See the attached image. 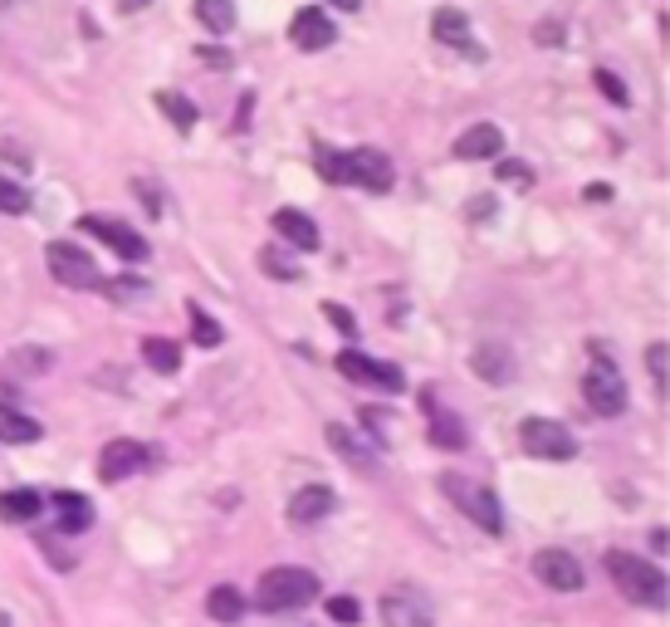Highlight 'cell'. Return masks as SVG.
Wrapping results in <instances>:
<instances>
[{
    "mask_svg": "<svg viewBox=\"0 0 670 627\" xmlns=\"http://www.w3.org/2000/svg\"><path fill=\"white\" fill-rule=\"evenodd\" d=\"M582 398H588V408L598 417H617L627 408L622 368L612 363V353H607V349L592 353V368H588V378H582Z\"/></svg>",
    "mask_w": 670,
    "mask_h": 627,
    "instance_id": "3957f363",
    "label": "cell"
},
{
    "mask_svg": "<svg viewBox=\"0 0 670 627\" xmlns=\"http://www.w3.org/2000/svg\"><path fill=\"white\" fill-rule=\"evenodd\" d=\"M24 212H30V192L20 182L0 177V216H24Z\"/></svg>",
    "mask_w": 670,
    "mask_h": 627,
    "instance_id": "4dcf8cb0",
    "label": "cell"
},
{
    "mask_svg": "<svg viewBox=\"0 0 670 627\" xmlns=\"http://www.w3.org/2000/svg\"><path fill=\"white\" fill-rule=\"evenodd\" d=\"M79 226L89 231V236H98L104 245H114V251L122 255V261H132V265H138V261H147V241H142L132 226H122V221H108V216H83Z\"/></svg>",
    "mask_w": 670,
    "mask_h": 627,
    "instance_id": "7c38bea8",
    "label": "cell"
},
{
    "mask_svg": "<svg viewBox=\"0 0 670 627\" xmlns=\"http://www.w3.org/2000/svg\"><path fill=\"white\" fill-rule=\"evenodd\" d=\"M333 510H338V496H333L328 486H304L299 496L289 500V520L299 525V530H308V525H324Z\"/></svg>",
    "mask_w": 670,
    "mask_h": 627,
    "instance_id": "4fadbf2b",
    "label": "cell"
},
{
    "mask_svg": "<svg viewBox=\"0 0 670 627\" xmlns=\"http://www.w3.org/2000/svg\"><path fill=\"white\" fill-rule=\"evenodd\" d=\"M196 20L206 35H230L235 30V0H196Z\"/></svg>",
    "mask_w": 670,
    "mask_h": 627,
    "instance_id": "484cf974",
    "label": "cell"
},
{
    "mask_svg": "<svg viewBox=\"0 0 670 627\" xmlns=\"http://www.w3.org/2000/svg\"><path fill=\"white\" fill-rule=\"evenodd\" d=\"M431 35H436L441 45H451V49H470V55H475V59H485V49H475V45H470V16H465V10L441 6L436 16H431Z\"/></svg>",
    "mask_w": 670,
    "mask_h": 627,
    "instance_id": "ac0fdd59",
    "label": "cell"
},
{
    "mask_svg": "<svg viewBox=\"0 0 670 627\" xmlns=\"http://www.w3.org/2000/svg\"><path fill=\"white\" fill-rule=\"evenodd\" d=\"M666 353H670L666 343H651V349H647V373L656 378V383H661V392H666V363H670Z\"/></svg>",
    "mask_w": 670,
    "mask_h": 627,
    "instance_id": "d590c367",
    "label": "cell"
},
{
    "mask_svg": "<svg viewBox=\"0 0 670 627\" xmlns=\"http://www.w3.org/2000/svg\"><path fill=\"white\" fill-rule=\"evenodd\" d=\"M55 506H59V525H65L69 535H83V530L93 525V500H89V496H73V490H59Z\"/></svg>",
    "mask_w": 670,
    "mask_h": 627,
    "instance_id": "603a6c76",
    "label": "cell"
},
{
    "mask_svg": "<svg viewBox=\"0 0 670 627\" xmlns=\"http://www.w3.org/2000/svg\"><path fill=\"white\" fill-rule=\"evenodd\" d=\"M289 40H294V49H304V55H318V49H328L333 40H338V25L328 20V10L308 6L289 20Z\"/></svg>",
    "mask_w": 670,
    "mask_h": 627,
    "instance_id": "9c48e42d",
    "label": "cell"
},
{
    "mask_svg": "<svg viewBox=\"0 0 670 627\" xmlns=\"http://www.w3.org/2000/svg\"><path fill=\"white\" fill-rule=\"evenodd\" d=\"M10 6H20V0H0V10H10Z\"/></svg>",
    "mask_w": 670,
    "mask_h": 627,
    "instance_id": "ee69618b",
    "label": "cell"
},
{
    "mask_svg": "<svg viewBox=\"0 0 670 627\" xmlns=\"http://www.w3.org/2000/svg\"><path fill=\"white\" fill-rule=\"evenodd\" d=\"M382 627H431V604L416 594V588H392L387 598H382Z\"/></svg>",
    "mask_w": 670,
    "mask_h": 627,
    "instance_id": "30bf717a",
    "label": "cell"
},
{
    "mask_svg": "<svg viewBox=\"0 0 670 627\" xmlns=\"http://www.w3.org/2000/svg\"><path fill=\"white\" fill-rule=\"evenodd\" d=\"M138 196H142V206H147V212H152V216H157V212H162V202H157V192H152V187H147V182H138Z\"/></svg>",
    "mask_w": 670,
    "mask_h": 627,
    "instance_id": "60d3db41",
    "label": "cell"
},
{
    "mask_svg": "<svg viewBox=\"0 0 670 627\" xmlns=\"http://www.w3.org/2000/svg\"><path fill=\"white\" fill-rule=\"evenodd\" d=\"M45 368H49V353L45 349H16L6 359V373L10 378H30V373H45Z\"/></svg>",
    "mask_w": 670,
    "mask_h": 627,
    "instance_id": "f546056e",
    "label": "cell"
},
{
    "mask_svg": "<svg viewBox=\"0 0 670 627\" xmlns=\"http://www.w3.org/2000/svg\"><path fill=\"white\" fill-rule=\"evenodd\" d=\"M152 104L171 118V128H177V133H191V128H196V118H201V114H196L191 98H181L177 89H157V94H152Z\"/></svg>",
    "mask_w": 670,
    "mask_h": 627,
    "instance_id": "d4e9b609",
    "label": "cell"
},
{
    "mask_svg": "<svg viewBox=\"0 0 670 627\" xmlns=\"http://www.w3.org/2000/svg\"><path fill=\"white\" fill-rule=\"evenodd\" d=\"M607 574H612V584L622 588L631 604H641V608H666V574L656 569V564L637 559V555H622V549H612V555H607Z\"/></svg>",
    "mask_w": 670,
    "mask_h": 627,
    "instance_id": "7a4b0ae2",
    "label": "cell"
},
{
    "mask_svg": "<svg viewBox=\"0 0 670 627\" xmlns=\"http://www.w3.org/2000/svg\"><path fill=\"white\" fill-rule=\"evenodd\" d=\"M533 579L543 588H553V594H578V588H588L582 559L568 555V549H539V555H533Z\"/></svg>",
    "mask_w": 670,
    "mask_h": 627,
    "instance_id": "ba28073f",
    "label": "cell"
},
{
    "mask_svg": "<svg viewBox=\"0 0 670 627\" xmlns=\"http://www.w3.org/2000/svg\"><path fill=\"white\" fill-rule=\"evenodd\" d=\"M186 319H191L196 349H220V339H226V334H220V324H216V319H210L206 310H196V304H191V310H186Z\"/></svg>",
    "mask_w": 670,
    "mask_h": 627,
    "instance_id": "f1b7e54d",
    "label": "cell"
},
{
    "mask_svg": "<svg viewBox=\"0 0 670 627\" xmlns=\"http://www.w3.org/2000/svg\"><path fill=\"white\" fill-rule=\"evenodd\" d=\"M138 471H147V447H142V441L118 437V441H108L104 457H98V476H104L108 486L128 481V476H138Z\"/></svg>",
    "mask_w": 670,
    "mask_h": 627,
    "instance_id": "8fae6325",
    "label": "cell"
},
{
    "mask_svg": "<svg viewBox=\"0 0 670 627\" xmlns=\"http://www.w3.org/2000/svg\"><path fill=\"white\" fill-rule=\"evenodd\" d=\"M259 270H265L269 280H279V285H294V280H299V265H294L279 245H265V251H259Z\"/></svg>",
    "mask_w": 670,
    "mask_h": 627,
    "instance_id": "83f0119b",
    "label": "cell"
},
{
    "mask_svg": "<svg viewBox=\"0 0 670 627\" xmlns=\"http://www.w3.org/2000/svg\"><path fill=\"white\" fill-rule=\"evenodd\" d=\"M328 6H338V10H347V16H353V10L363 6V0H328Z\"/></svg>",
    "mask_w": 670,
    "mask_h": 627,
    "instance_id": "7bdbcfd3",
    "label": "cell"
},
{
    "mask_svg": "<svg viewBox=\"0 0 670 627\" xmlns=\"http://www.w3.org/2000/svg\"><path fill=\"white\" fill-rule=\"evenodd\" d=\"M275 236L284 245H294V251H318V226L304 212H294V206H279L275 212Z\"/></svg>",
    "mask_w": 670,
    "mask_h": 627,
    "instance_id": "d6986e66",
    "label": "cell"
},
{
    "mask_svg": "<svg viewBox=\"0 0 670 627\" xmlns=\"http://www.w3.org/2000/svg\"><path fill=\"white\" fill-rule=\"evenodd\" d=\"M0 627H10V613H0Z\"/></svg>",
    "mask_w": 670,
    "mask_h": 627,
    "instance_id": "f6af8a7d",
    "label": "cell"
},
{
    "mask_svg": "<svg viewBox=\"0 0 670 627\" xmlns=\"http://www.w3.org/2000/svg\"><path fill=\"white\" fill-rule=\"evenodd\" d=\"M343 182L347 187H363V192H392V163L387 153H377V147H353V153H343Z\"/></svg>",
    "mask_w": 670,
    "mask_h": 627,
    "instance_id": "52a82bcc",
    "label": "cell"
},
{
    "mask_svg": "<svg viewBox=\"0 0 670 627\" xmlns=\"http://www.w3.org/2000/svg\"><path fill=\"white\" fill-rule=\"evenodd\" d=\"M500 177H504V182H514V187H529L533 172H529L524 163H500Z\"/></svg>",
    "mask_w": 670,
    "mask_h": 627,
    "instance_id": "74e56055",
    "label": "cell"
},
{
    "mask_svg": "<svg viewBox=\"0 0 670 627\" xmlns=\"http://www.w3.org/2000/svg\"><path fill=\"white\" fill-rule=\"evenodd\" d=\"M142 359H147V368H152V373H162V378H171L181 368V349L171 339H147L142 343Z\"/></svg>",
    "mask_w": 670,
    "mask_h": 627,
    "instance_id": "4316f807",
    "label": "cell"
},
{
    "mask_svg": "<svg viewBox=\"0 0 670 627\" xmlns=\"http://www.w3.org/2000/svg\"><path fill=\"white\" fill-rule=\"evenodd\" d=\"M45 261H49V275H55L59 285H69V290H104V275H98L93 255L83 251V245H73V241H49Z\"/></svg>",
    "mask_w": 670,
    "mask_h": 627,
    "instance_id": "277c9868",
    "label": "cell"
},
{
    "mask_svg": "<svg viewBox=\"0 0 670 627\" xmlns=\"http://www.w3.org/2000/svg\"><path fill=\"white\" fill-rule=\"evenodd\" d=\"M421 412L431 417V441H436V447H445V451H461V447H465V427L455 422V417L445 412L441 402L431 398V392H426V398H421Z\"/></svg>",
    "mask_w": 670,
    "mask_h": 627,
    "instance_id": "ffe728a7",
    "label": "cell"
},
{
    "mask_svg": "<svg viewBox=\"0 0 670 627\" xmlns=\"http://www.w3.org/2000/svg\"><path fill=\"white\" fill-rule=\"evenodd\" d=\"M592 84H598V89H602V98H607V104H617V108H627V104H631V94H627V84H622V79H617V74H612V69H598V74H592Z\"/></svg>",
    "mask_w": 670,
    "mask_h": 627,
    "instance_id": "d6a6232c",
    "label": "cell"
},
{
    "mask_svg": "<svg viewBox=\"0 0 670 627\" xmlns=\"http://www.w3.org/2000/svg\"><path fill=\"white\" fill-rule=\"evenodd\" d=\"M201 59H206L210 69H230V55H226V49H216V45H206V49H201Z\"/></svg>",
    "mask_w": 670,
    "mask_h": 627,
    "instance_id": "ab89813d",
    "label": "cell"
},
{
    "mask_svg": "<svg viewBox=\"0 0 670 627\" xmlns=\"http://www.w3.org/2000/svg\"><path fill=\"white\" fill-rule=\"evenodd\" d=\"M470 368H475L485 383L494 388H504V383H514V373H519V363H514V353L500 349V343H480L475 353H470Z\"/></svg>",
    "mask_w": 670,
    "mask_h": 627,
    "instance_id": "e0dca14e",
    "label": "cell"
},
{
    "mask_svg": "<svg viewBox=\"0 0 670 627\" xmlns=\"http://www.w3.org/2000/svg\"><path fill=\"white\" fill-rule=\"evenodd\" d=\"M533 40H539V45H563V25H558V20L533 25Z\"/></svg>",
    "mask_w": 670,
    "mask_h": 627,
    "instance_id": "8d00e7d4",
    "label": "cell"
},
{
    "mask_svg": "<svg viewBox=\"0 0 670 627\" xmlns=\"http://www.w3.org/2000/svg\"><path fill=\"white\" fill-rule=\"evenodd\" d=\"M108 294H118V300H132V294H147V285H142V280H114V285H108Z\"/></svg>",
    "mask_w": 670,
    "mask_h": 627,
    "instance_id": "f35d334b",
    "label": "cell"
},
{
    "mask_svg": "<svg viewBox=\"0 0 670 627\" xmlns=\"http://www.w3.org/2000/svg\"><path fill=\"white\" fill-rule=\"evenodd\" d=\"M314 167H318V177H324V182L343 187V153H333L328 143H314Z\"/></svg>",
    "mask_w": 670,
    "mask_h": 627,
    "instance_id": "1f68e13d",
    "label": "cell"
},
{
    "mask_svg": "<svg viewBox=\"0 0 670 627\" xmlns=\"http://www.w3.org/2000/svg\"><path fill=\"white\" fill-rule=\"evenodd\" d=\"M455 157L461 163H485V157H504V133L494 123H475L455 138Z\"/></svg>",
    "mask_w": 670,
    "mask_h": 627,
    "instance_id": "9a60e30c",
    "label": "cell"
},
{
    "mask_svg": "<svg viewBox=\"0 0 670 627\" xmlns=\"http://www.w3.org/2000/svg\"><path fill=\"white\" fill-rule=\"evenodd\" d=\"M338 373L357 378V383H377V388H387V392H402V368L372 363L367 353H338Z\"/></svg>",
    "mask_w": 670,
    "mask_h": 627,
    "instance_id": "5bb4252c",
    "label": "cell"
},
{
    "mask_svg": "<svg viewBox=\"0 0 670 627\" xmlns=\"http://www.w3.org/2000/svg\"><path fill=\"white\" fill-rule=\"evenodd\" d=\"M206 613H210V618H216V623H240L245 618V598H240V588H230V584H216V588H210V594H206Z\"/></svg>",
    "mask_w": 670,
    "mask_h": 627,
    "instance_id": "cb8c5ba5",
    "label": "cell"
},
{
    "mask_svg": "<svg viewBox=\"0 0 670 627\" xmlns=\"http://www.w3.org/2000/svg\"><path fill=\"white\" fill-rule=\"evenodd\" d=\"M328 618L353 627L357 618H363V604H357V598H328Z\"/></svg>",
    "mask_w": 670,
    "mask_h": 627,
    "instance_id": "836d02e7",
    "label": "cell"
},
{
    "mask_svg": "<svg viewBox=\"0 0 670 627\" xmlns=\"http://www.w3.org/2000/svg\"><path fill=\"white\" fill-rule=\"evenodd\" d=\"M519 441H524V451L539 461H573L578 457V437L568 432L563 422H553V417H529V422L519 427Z\"/></svg>",
    "mask_w": 670,
    "mask_h": 627,
    "instance_id": "5b68a950",
    "label": "cell"
},
{
    "mask_svg": "<svg viewBox=\"0 0 670 627\" xmlns=\"http://www.w3.org/2000/svg\"><path fill=\"white\" fill-rule=\"evenodd\" d=\"M328 447L338 451V457H343L347 466H357V471H363V476H372V471H377V447H372V441H363V437H357L353 427L333 422V427H328Z\"/></svg>",
    "mask_w": 670,
    "mask_h": 627,
    "instance_id": "2e32d148",
    "label": "cell"
},
{
    "mask_svg": "<svg viewBox=\"0 0 670 627\" xmlns=\"http://www.w3.org/2000/svg\"><path fill=\"white\" fill-rule=\"evenodd\" d=\"M147 6H152V0H118L122 16H138V10H147Z\"/></svg>",
    "mask_w": 670,
    "mask_h": 627,
    "instance_id": "b9f144b4",
    "label": "cell"
},
{
    "mask_svg": "<svg viewBox=\"0 0 670 627\" xmlns=\"http://www.w3.org/2000/svg\"><path fill=\"white\" fill-rule=\"evenodd\" d=\"M441 490L461 506L470 520L480 525L485 535H504V515H500V500L490 496L485 486H475V481H461V476H441Z\"/></svg>",
    "mask_w": 670,
    "mask_h": 627,
    "instance_id": "8992f818",
    "label": "cell"
},
{
    "mask_svg": "<svg viewBox=\"0 0 670 627\" xmlns=\"http://www.w3.org/2000/svg\"><path fill=\"white\" fill-rule=\"evenodd\" d=\"M45 427L35 422V417L16 412L10 402H0V441H10V447H30V441H40Z\"/></svg>",
    "mask_w": 670,
    "mask_h": 627,
    "instance_id": "7402d4cb",
    "label": "cell"
},
{
    "mask_svg": "<svg viewBox=\"0 0 670 627\" xmlns=\"http://www.w3.org/2000/svg\"><path fill=\"white\" fill-rule=\"evenodd\" d=\"M40 510H45L40 490H6V496H0V520L6 525H35Z\"/></svg>",
    "mask_w": 670,
    "mask_h": 627,
    "instance_id": "44dd1931",
    "label": "cell"
},
{
    "mask_svg": "<svg viewBox=\"0 0 670 627\" xmlns=\"http://www.w3.org/2000/svg\"><path fill=\"white\" fill-rule=\"evenodd\" d=\"M324 314H328V324L338 329V334H347V339H357V319L347 314L343 304H333V300H328V304H324Z\"/></svg>",
    "mask_w": 670,
    "mask_h": 627,
    "instance_id": "e575fe53",
    "label": "cell"
},
{
    "mask_svg": "<svg viewBox=\"0 0 670 627\" xmlns=\"http://www.w3.org/2000/svg\"><path fill=\"white\" fill-rule=\"evenodd\" d=\"M314 598H318V574L294 569V564H279V569L259 574L255 604L265 608V613H294V608H308Z\"/></svg>",
    "mask_w": 670,
    "mask_h": 627,
    "instance_id": "6da1fadb",
    "label": "cell"
}]
</instances>
